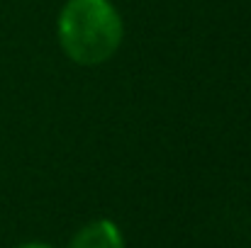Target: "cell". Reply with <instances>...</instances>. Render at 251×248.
<instances>
[{
  "mask_svg": "<svg viewBox=\"0 0 251 248\" xmlns=\"http://www.w3.org/2000/svg\"><path fill=\"white\" fill-rule=\"evenodd\" d=\"M71 248H125V241H122L120 229L112 222L98 219V222H90L74 236Z\"/></svg>",
  "mask_w": 251,
  "mask_h": 248,
  "instance_id": "obj_2",
  "label": "cell"
},
{
  "mask_svg": "<svg viewBox=\"0 0 251 248\" xmlns=\"http://www.w3.org/2000/svg\"><path fill=\"white\" fill-rule=\"evenodd\" d=\"M125 37V24L110 0H69L59 15V44L64 54L81 64L110 61Z\"/></svg>",
  "mask_w": 251,
  "mask_h": 248,
  "instance_id": "obj_1",
  "label": "cell"
},
{
  "mask_svg": "<svg viewBox=\"0 0 251 248\" xmlns=\"http://www.w3.org/2000/svg\"><path fill=\"white\" fill-rule=\"evenodd\" d=\"M17 248H51V246H44V244H25V246H17Z\"/></svg>",
  "mask_w": 251,
  "mask_h": 248,
  "instance_id": "obj_3",
  "label": "cell"
}]
</instances>
